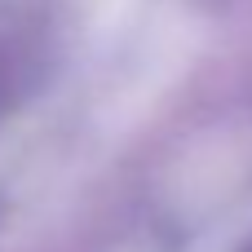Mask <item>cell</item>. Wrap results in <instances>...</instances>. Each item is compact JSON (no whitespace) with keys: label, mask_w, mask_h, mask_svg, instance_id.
Instances as JSON below:
<instances>
[{"label":"cell","mask_w":252,"mask_h":252,"mask_svg":"<svg viewBox=\"0 0 252 252\" xmlns=\"http://www.w3.org/2000/svg\"><path fill=\"white\" fill-rule=\"evenodd\" d=\"M9 62H13V58H4V53H0V106L9 102V89H13V80H9Z\"/></svg>","instance_id":"1"}]
</instances>
